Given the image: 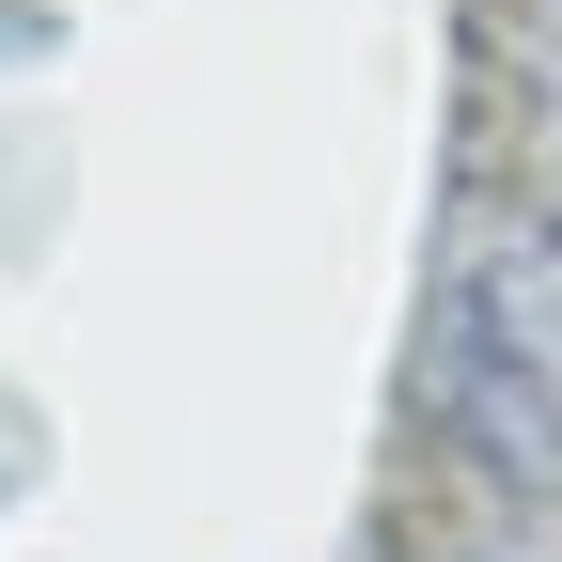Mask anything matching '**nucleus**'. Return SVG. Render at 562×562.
Segmentation results:
<instances>
[{"instance_id": "f257e3e1", "label": "nucleus", "mask_w": 562, "mask_h": 562, "mask_svg": "<svg viewBox=\"0 0 562 562\" xmlns=\"http://www.w3.org/2000/svg\"><path fill=\"white\" fill-rule=\"evenodd\" d=\"M438 391H453V422H469V453L562 484V250L469 266V297H453V328H438Z\"/></svg>"}]
</instances>
